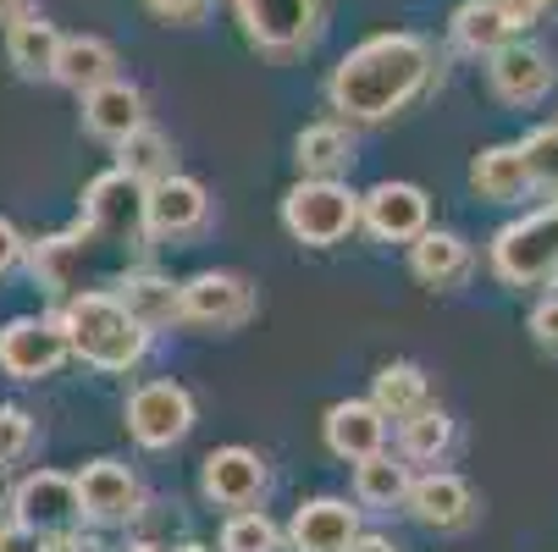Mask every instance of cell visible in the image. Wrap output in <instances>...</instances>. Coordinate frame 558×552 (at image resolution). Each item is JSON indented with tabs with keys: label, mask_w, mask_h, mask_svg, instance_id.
I'll return each instance as SVG.
<instances>
[{
	"label": "cell",
	"mask_w": 558,
	"mask_h": 552,
	"mask_svg": "<svg viewBox=\"0 0 558 552\" xmlns=\"http://www.w3.org/2000/svg\"><path fill=\"white\" fill-rule=\"evenodd\" d=\"M487 84H493V95L504 106H536L553 89V56L542 45H531V39L514 34L509 45H498L487 56Z\"/></svg>",
	"instance_id": "11"
},
{
	"label": "cell",
	"mask_w": 558,
	"mask_h": 552,
	"mask_svg": "<svg viewBox=\"0 0 558 552\" xmlns=\"http://www.w3.org/2000/svg\"><path fill=\"white\" fill-rule=\"evenodd\" d=\"M360 536V514L343 498H315L293 514V547L299 552H343Z\"/></svg>",
	"instance_id": "19"
},
{
	"label": "cell",
	"mask_w": 558,
	"mask_h": 552,
	"mask_svg": "<svg viewBox=\"0 0 558 552\" xmlns=\"http://www.w3.org/2000/svg\"><path fill=\"white\" fill-rule=\"evenodd\" d=\"M531 332H536V343H542V348H553V354H558V293H553L547 304H536Z\"/></svg>",
	"instance_id": "35"
},
{
	"label": "cell",
	"mask_w": 558,
	"mask_h": 552,
	"mask_svg": "<svg viewBox=\"0 0 558 552\" xmlns=\"http://www.w3.org/2000/svg\"><path fill=\"white\" fill-rule=\"evenodd\" d=\"M470 188L493 199V205H514L525 199L531 177H525V161H520V144H493L475 155V167H470Z\"/></svg>",
	"instance_id": "25"
},
{
	"label": "cell",
	"mask_w": 558,
	"mask_h": 552,
	"mask_svg": "<svg viewBox=\"0 0 558 552\" xmlns=\"http://www.w3.org/2000/svg\"><path fill=\"white\" fill-rule=\"evenodd\" d=\"M56 84H66L72 95H89L95 84H106V77H117V50L95 34H77V39H61L56 50Z\"/></svg>",
	"instance_id": "22"
},
{
	"label": "cell",
	"mask_w": 558,
	"mask_h": 552,
	"mask_svg": "<svg viewBox=\"0 0 558 552\" xmlns=\"http://www.w3.org/2000/svg\"><path fill=\"white\" fill-rule=\"evenodd\" d=\"M17 260H23V232H17L7 216H0V277H7Z\"/></svg>",
	"instance_id": "37"
},
{
	"label": "cell",
	"mask_w": 558,
	"mask_h": 552,
	"mask_svg": "<svg viewBox=\"0 0 558 552\" xmlns=\"http://www.w3.org/2000/svg\"><path fill=\"white\" fill-rule=\"evenodd\" d=\"M293 161H299L304 177H338V172L354 167V133L343 122H315V127L299 133Z\"/></svg>",
	"instance_id": "24"
},
{
	"label": "cell",
	"mask_w": 558,
	"mask_h": 552,
	"mask_svg": "<svg viewBox=\"0 0 558 552\" xmlns=\"http://www.w3.org/2000/svg\"><path fill=\"white\" fill-rule=\"evenodd\" d=\"M178 552H210V547H199V541H189V547H178Z\"/></svg>",
	"instance_id": "40"
},
{
	"label": "cell",
	"mask_w": 558,
	"mask_h": 552,
	"mask_svg": "<svg viewBox=\"0 0 558 552\" xmlns=\"http://www.w3.org/2000/svg\"><path fill=\"white\" fill-rule=\"evenodd\" d=\"M398 426H404V458H415V464H437L453 447V420L432 404L415 409L410 420H398Z\"/></svg>",
	"instance_id": "30"
},
{
	"label": "cell",
	"mask_w": 558,
	"mask_h": 552,
	"mask_svg": "<svg viewBox=\"0 0 558 552\" xmlns=\"http://www.w3.org/2000/svg\"><path fill=\"white\" fill-rule=\"evenodd\" d=\"M410 271L426 282V287H459L470 277V244L459 232H421L410 238Z\"/></svg>",
	"instance_id": "21"
},
{
	"label": "cell",
	"mask_w": 558,
	"mask_h": 552,
	"mask_svg": "<svg viewBox=\"0 0 558 552\" xmlns=\"http://www.w3.org/2000/svg\"><path fill=\"white\" fill-rule=\"evenodd\" d=\"M558 266V199L514 226L498 232V244H493V271L509 282V287H536L547 282Z\"/></svg>",
	"instance_id": "6"
},
{
	"label": "cell",
	"mask_w": 558,
	"mask_h": 552,
	"mask_svg": "<svg viewBox=\"0 0 558 552\" xmlns=\"http://www.w3.org/2000/svg\"><path fill=\"white\" fill-rule=\"evenodd\" d=\"M221 552H282V530H277L266 514L244 508V514H232V519H227V530H221Z\"/></svg>",
	"instance_id": "31"
},
{
	"label": "cell",
	"mask_w": 558,
	"mask_h": 552,
	"mask_svg": "<svg viewBox=\"0 0 558 552\" xmlns=\"http://www.w3.org/2000/svg\"><path fill=\"white\" fill-rule=\"evenodd\" d=\"M117 155H122V172H128L133 183H144V188L178 172V167H172V161H178V155H172V138H167L161 127H149V122L133 127V133L117 144Z\"/></svg>",
	"instance_id": "27"
},
{
	"label": "cell",
	"mask_w": 558,
	"mask_h": 552,
	"mask_svg": "<svg viewBox=\"0 0 558 552\" xmlns=\"http://www.w3.org/2000/svg\"><path fill=\"white\" fill-rule=\"evenodd\" d=\"M354 492H360V503H371V508H404L410 469L398 464V458H387V453H371V458H360V469H354Z\"/></svg>",
	"instance_id": "29"
},
{
	"label": "cell",
	"mask_w": 558,
	"mask_h": 552,
	"mask_svg": "<svg viewBox=\"0 0 558 552\" xmlns=\"http://www.w3.org/2000/svg\"><path fill=\"white\" fill-rule=\"evenodd\" d=\"M12 519L28 525L34 536H72V525L84 519V503H77V481L56 476V469H39L12 492Z\"/></svg>",
	"instance_id": "10"
},
{
	"label": "cell",
	"mask_w": 558,
	"mask_h": 552,
	"mask_svg": "<svg viewBox=\"0 0 558 552\" xmlns=\"http://www.w3.org/2000/svg\"><path fill=\"white\" fill-rule=\"evenodd\" d=\"M128 431L149 453L178 447L194 431V398H189V387H178V381H144L133 398H128Z\"/></svg>",
	"instance_id": "7"
},
{
	"label": "cell",
	"mask_w": 558,
	"mask_h": 552,
	"mask_svg": "<svg viewBox=\"0 0 558 552\" xmlns=\"http://www.w3.org/2000/svg\"><path fill=\"white\" fill-rule=\"evenodd\" d=\"M77 503H84V514L100 519V525H128V519L138 514L144 492H138V481H133L128 464L95 458V464H84V476H77Z\"/></svg>",
	"instance_id": "14"
},
{
	"label": "cell",
	"mask_w": 558,
	"mask_h": 552,
	"mask_svg": "<svg viewBox=\"0 0 558 552\" xmlns=\"http://www.w3.org/2000/svg\"><path fill=\"white\" fill-rule=\"evenodd\" d=\"M514 34H520V17L504 7V0H464V7L453 12V45L470 50V56H493Z\"/></svg>",
	"instance_id": "20"
},
{
	"label": "cell",
	"mask_w": 558,
	"mask_h": 552,
	"mask_svg": "<svg viewBox=\"0 0 558 552\" xmlns=\"http://www.w3.org/2000/svg\"><path fill=\"white\" fill-rule=\"evenodd\" d=\"M133 552H167V547H149V541H144V547H133Z\"/></svg>",
	"instance_id": "41"
},
{
	"label": "cell",
	"mask_w": 558,
	"mask_h": 552,
	"mask_svg": "<svg viewBox=\"0 0 558 552\" xmlns=\"http://www.w3.org/2000/svg\"><path fill=\"white\" fill-rule=\"evenodd\" d=\"M39 547H45V536H34L28 525H17V519L0 525V552H39Z\"/></svg>",
	"instance_id": "36"
},
{
	"label": "cell",
	"mask_w": 558,
	"mask_h": 552,
	"mask_svg": "<svg viewBox=\"0 0 558 552\" xmlns=\"http://www.w3.org/2000/svg\"><path fill=\"white\" fill-rule=\"evenodd\" d=\"M72 359V343L61 332V321L45 315H17V321L0 327V370L17 381H45Z\"/></svg>",
	"instance_id": "9"
},
{
	"label": "cell",
	"mask_w": 558,
	"mask_h": 552,
	"mask_svg": "<svg viewBox=\"0 0 558 552\" xmlns=\"http://www.w3.org/2000/svg\"><path fill=\"white\" fill-rule=\"evenodd\" d=\"M381 442H387V415H381L376 404L349 398V404H332V409H327V447H332L338 458L360 464V458L381 453Z\"/></svg>",
	"instance_id": "18"
},
{
	"label": "cell",
	"mask_w": 558,
	"mask_h": 552,
	"mask_svg": "<svg viewBox=\"0 0 558 552\" xmlns=\"http://www.w3.org/2000/svg\"><path fill=\"white\" fill-rule=\"evenodd\" d=\"M144 95L133 84H122V77H106V84H95L84 95V127L106 144H122L133 127H144Z\"/></svg>",
	"instance_id": "17"
},
{
	"label": "cell",
	"mask_w": 558,
	"mask_h": 552,
	"mask_svg": "<svg viewBox=\"0 0 558 552\" xmlns=\"http://www.w3.org/2000/svg\"><path fill=\"white\" fill-rule=\"evenodd\" d=\"M117 298L128 304L133 321H138V327H149V332L178 321V287H172L167 277H155V271H133V277H122Z\"/></svg>",
	"instance_id": "26"
},
{
	"label": "cell",
	"mask_w": 558,
	"mask_h": 552,
	"mask_svg": "<svg viewBox=\"0 0 558 552\" xmlns=\"http://www.w3.org/2000/svg\"><path fill=\"white\" fill-rule=\"evenodd\" d=\"M232 12L244 39L271 61H293L322 39V0H232Z\"/></svg>",
	"instance_id": "5"
},
{
	"label": "cell",
	"mask_w": 558,
	"mask_h": 552,
	"mask_svg": "<svg viewBox=\"0 0 558 552\" xmlns=\"http://www.w3.org/2000/svg\"><path fill=\"white\" fill-rule=\"evenodd\" d=\"M161 23H199L210 12V0H144Z\"/></svg>",
	"instance_id": "34"
},
{
	"label": "cell",
	"mask_w": 558,
	"mask_h": 552,
	"mask_svg": "<svg viewBox=\"0 0 558 552\" xmlns=\"http://www.w3.org/2000/svg\"><path fill=\"white\" fill-rule=\"evenodd\" d=\"M426 216H432V199H426L415 183H376V188L360 199V221L376 232L381 244H410V238H421Z\"/></svg>",
	"instance_id": "12"
},
{
	"label": "cell",
	"mask_w": 558,
	"mask_h": 552,
	"mask_svg": "<svg viewBox=\"0 0 558 552\" xmlns=\"http://www.w3.org/2000/svg\"><path fill=\"white\" fill-rule=\"evenodd\" d=\"M255 309V287L232 271H199L178 287V321L205 327V332H232L244 327Z\"/></svg>",
	"instance_id": "8"
},
{
	"label": "cell",
	"mask_w": 558,
	"mask_h": 552,
	"mask_svg": "<svg viewBox=\"0 0 558 552\" xmlns=\"http://www.w3.org/2000/svg\"><path fill=\"white\" fill-rule=\"evenodd\" d=\"M34 447V420L23 409H0V464H12Z\"/></svg>",
	"instance_id": "33"
},
{
	"label": "cell",
	"mask_w": 558,
	"mask_h": 552,
	"mask_svg": "<svg viewBox=\"0 0 558 552\" xmlns=\"http://www.w3.org/2000/svg\"><path fill=\"white\" fill-rule=\"evenodd\" d=\"M210 216V194L194 177H161L144 188V221H149V238H183V232H199Z\"/></svg>",
	"instance_id": "13"
},
{
	"label": "cell",
	"mask_w": 558,
	"mask_h": 552,
	"mask_svg": "<svg viewBox=\"0 0 558 552\" xmlns=\"http://www.w3.org/2000/svg\"><path fill=\"white\" fill-rule=\"evenodd\" d=\"M266 492V464L250 447H216L205 458V498L221 508H250Z\"/></svg>",
	"instance_id": "15"
},
{
	"label": "cell",
	"mask_w": 558,
	"mask_h": 552,
	"mask_svg": "<svg viewBox=\"0 0 558 552\" xmlns=\"http://www.w3.org/2000/svg\"><path fill=\"white\" fill-rule=\"evenodd\" d=\"M56 50H61L56 23H45V17H34V12L7 28V61H12L17 77H28V84H45V77L56 72Z\"/></svg>",
	"instance_id": "23"
},
{
	"label": "cell",
	"mask_w": 558,
	"mask_h": 552,
	"mask_svg": "<svg viewBox=\"0 0 558 552\" xmlns=\"http://www.w3.org/2000/svg\"><path fill=\"white\" fill-rule=\"evenodd\" d=\"M282 226L310 249H332L360 226V194H349L338 177H304L282 199Z\"/></svg>",
	"instance_id": "4"
},
{
	"label": "cell",
	"mask_w": 558,
	"mask_h": 552,
	"mask_svg": "<svg viewBox=\"0 0 558 552\" xmlns=\"http://www.w3.org/2000/svg\"><path fill=\"white\" fill-rule=\"evenodd\" d=\"M343 552H398V547H392L387 536H354V541H349Z\"/></svg>",
	"instance_id": "39"
},
{
	"label": "cell",
	"mask_w": 558,
	"mask_h": 552,
	"mask_svg": "<svg viewBox=\"0 0 558 552\" xmlns=\"http://www.w3.org/2000/svg\"><path fill=\"white\" fill-rule=\"evenodd\" d=\"M149 244L155 238L144 221V183H133L117 167V172L89 183L77 226L34 244V282L61 304L72 293H117L122 277L144 271Z\"/></svg>",
	"instance_id": "1"
},
{
	"label": "cell",
	"mask_w": 558,
	"mask_h": 552,
	"mask_svg": "<svg viewBox=\"0 0 558 552\" xmlns=\"http://www.w3.org/2000/svg\"><path fill=\"white\" fill-rule=\"evenodd\" d=\"M437 72V56L421 34H371L332 66V111L349 122H392L410 111Z\"/></svg>",
	"instance_id": "2"
},
{
	"label": "cell",
	"mask_w": 558,
	"mask_h": 552,
	"mask_svg": "<svg viewBox=\"0 0 558 552\" xmlns=\"http://www.w3.org/2000/svg\"><path fill=\"white\" fill-rule=\"evenodd\" d=\"M387 420H410L415 409L432 404V381L421 365H381L376 370V398H371Z\"/></svg>",
	"instance_id": "28"
},
{
	"label": "cell",
	"mask_w": 558,
	"mask_h": 552,
	"mask_svg": "<svg viewBox=\"0 0 558 552\" xmlns=\"http://www.w3.org/2000/svg\"><path fill=\"white\" fill-rule=\"evenodd\" d=\"M61 332L72 354L95 370H133L149 348V327H138L117 293H72L61 304Z\"/></svg>",
	"instance_id": "3"
},
{
	"label": "cell",
	"mask_w": 558,
	"mask_h": 552,
	"mask_svg": "<svg viewBox=\"0 0 558 552\" xmlns=\"http://www.w3.org/2000/svg\"><path fill=\"white\" fill-rule=\"evenodd\" d=\"M520 161H525L531 188L558 194V122H553V127H542V133H531V138L520 144Z\"/></svg>",
	"instance_id": "32"
},
{
	"label": "cell",
	"mask_w": 558,
	"mask_h": 552,
	"mask_svg": "<svg viewBox=\"0 0 558 552\" xmlns=\"http://www.w3.org/2000/svg\"><path fill=\"white\" fill-rule=\"evenodd\" d=\"M547 282H553V287H558V266H553V277H547Z\"/></svg>",
	"instance_id": "42"
},
{
	"label": "cell",
	"mask_w": 558,
	"mask_h": 552,
	"mask_svg": "<svg viewBox=\"0 0 558 552\" xmlns=\"http://www.w3.org/2000/svg\"><path fill=\"white\" fill-rule=\"evenodd\" d=\"M404 508L432 530H464L475 519V492L459 476H421V481H410Z\"/></svg>",
	"instance_id": "16"
},
{
	"label": "cell",
	"mask_w": 558,
	"mask_h": 552,
	"mask_svg": "<svg viewBox=\"0 0 558 552\" xmlns=\"http://www.w3.org/2000/svg\"><path fill=\"white\" fill-rule=\"evenodd\" d=\"M34 12V0H0V28H12L17 17H28Z\"/></svg>",
	"instance_id": "38"
}]
</instances>
